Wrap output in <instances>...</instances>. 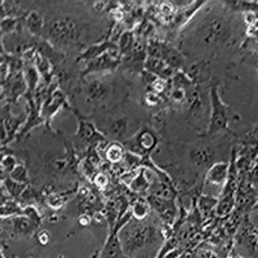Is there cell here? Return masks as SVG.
<instances>
[{
    "mask_svg": "<svg viewBox=\"0 0 258 258\" xmlns=\"http://www.w3.org/2000/svg\"><path fill=\"white\" fill-rule=\"evenodd\" d=\"M121 249L126 257L138 258L140 254L146 257V252L153 246H161L164 236L161 230L154 223H147L145 221L128 222L119 232ZM147 258V257H146Z\"/></svg>",
    "mask_w": 258,
    "mask_h": 258,
    "instance_id": "1",
    "label": "cell"
},
{
    "mask_svg": "<svg viewBox=\"0 0 258 258\" xmlns=\"http://www.w3.org/2000/svg\"><path fill=\"white\" fill-rule=\"evenodd\" d=\"M85 25L74 16H61L52 21L48 26V36L57 45L79 44L84 38Z\"/></svg>",
    "mask_w": 258,
    "mask_h": 258,
    "instance_id": "2",
    "label": "cell"
},
{
    "mask_svg": "<svg viewBox=\"0 0 258 258\" xmlns=\"http://www.w3.org/2000/svg\"><path fill=\"white\" fill-rule=\"evenodd\" d=\"M199 43L204 47H217L230 38V26L225 18L209 16L198 30Z\"/></svg>",
    "mask_w": 258,
    "mask_h": 258,
    "instance_id": "3",
    "label": "cell"
},
{
    "mask_svg": "<svg viewBox=\"0 0 258 258\" xmlns=\"http://www.w3.org/2000/svg\"><path fill=\"white\" fill-rule=\"evenodd\" d=\"M211 120H209L208 128H207L206 135H216L223 129L229 128V114L230 110L226 107L225 103L221 100L220 93H218V84H214L211 87Z\"/></svg>",
    "mask_w": 258,
    "mask_h": 258,
    "instance_id": "4",
    "label": "cell"
},
{
    "mask_svg": "<svg viewBox=\"0 0 258 258\" xmlns=\"http://www.w3.org/2000/svg\"><path fill=\"white\" fill-rule=\"evenodd\" d=\"M129 141L124 142V147L128 150L131 154H135L136 156H142L147 158L149 154L153 153V150L156 149L159 145V137L153 129L144 128L142 131H138L132 138H128Z\"/></svg>",
    "mask_w": 258,
    "mask_h": 258,
    "instance_id": "5",
    "label": "cell"
},
{
    "mask_svg": "<svg viewBox=\"0 0 258 258\" xmlns=\"http://www.w3.org/2000/svg\"><path fill=\"white\" fill-rule=\"evenodd\" d=\"M100 132L112 140H123L128 136L131 120L126 115H111L103 117L100 123Z\"/></svg>",
    "mask_w": 258,
    "mask_h": 258,
    "instance_id": "6",
    "label": "cell"
},
{
    "mask_svg": "<svg viewBox=\"0 0 258 258\" xmlns=\"http://www.w3.org/2000/svg\"><path fill=\"white\" fill-rule=\"evenodd\" d=\"M147 54H149V57L163 59L172 69L181 68V64L183 63V56H182L181 52L174 49L172 45H168L158 40L150 41L149 45H147Z\"/></svg>",
    "mask_w": 258,
    "mask_h": 258,
    "instance_id": "7",
    "label": "cell"
},
{
    "mask_svg": "<svg viewBox=\"0 0 258 258\" xmlns=\"http://www.w3.org/2000/svg\"><path fill=\"white\" fill-rule=\"evenodd\" d=\"M71 110H73V111L75 112V115H77V119H78L77 137L79 138L80 141L85 142V144H97V142L107 141V137L97 129V126L89 120L88 117L82 115L79 111H77V110H74V109Z\"/></svg>",
    "mask_w": 258,
    "mask_h": 258,
    "instance_id": "8",
    "label": "cell"
},
{
    "mask_svg": "<svg viewBox=\"0 0 258 258\" xmlns=\"http://www.w3.org/2000/svg\"><path fill=\"white\" fill-rule=\"evenodd\" d=\"M3 112H6V116L3 115V120H2V144H9L13 141L17 136V132L21 129V125L24 124L25 120H27L26 112L15 116L11 112L9 105H7L3 109Z\"/></svg>",
    "mask_w": 258,
    "mask_h": 258,
    "instance_id": "9",
    "label": "cell"
},
{
    "mask_svg": "<svg viewBox=\"0 0 258 258\" xmlns=\"http://www.w3.org/2000/svg\"><path fill=\"white\" fill-rule=\"evenodd\" d=\"M120 53L119 49L110 50V52L105 53L103 56L98 57L94 61L89 62L87 64V69L82 73V77H85L88 74L93 73H101V71H112L119 66L120 63Z\"/></svg>",
    "mask_w": 258,
    "mask_h": 258,
    "instance_id": "10",
    "label": "cell"
},
{
    "mask_svg": "<svg viewBox=\"0 0 258 258\" xmlns=\"http://www.w3.org/2000/svg\"><path fill=\"white\" fill-rule=\"evenodd\" d=\"M63 106L64 107H70L68 102V97H66L64 92L57 88L49 89L47 100H45V102L43 103V107H41V116H43L44 121L52 120V117Z\"/></svg>",
    "mask_w": 258,
    "mask_h": 258,
    "instance_id": "11",
    "label": "cell"
},
{
    "mask_svg": "<svg viewBox=\"0 0 258 258\" xmlns=\"http://www.w3.org/2000/svg\"><path fill=\"white\" fill-rule=\"evenodd\" d=\"M111 85L102 79L92 80L91 83L85 85L84 88L87 101L96 103V105H100V103H103L109 100V97L111 96Z\"/></svg>",
    "mask_w": 258,
    "mask_h": 258,
    "instance_id": "12",
    "label": "cell"
},
{
    "mask_svg": "<svg viewBox=\"0 0 258 258\" xmlns=\"http://www.w3.org/2000/svg\"><path fill=\"white\" fill-rule=\"evenodd\" d=\"M229 172H230V165L229 163L225 161H217L213 165L208 168L206 174V181L207 183L216 186H223L225 187L226 182L229 179Z\"/></svg>",
    "mask_w": 258,
    "mask_h": 258,
    "instance_id": "13",
    "label": "cell"
},
{
    "mask_svg": "<svg viewBox=\"0 0 258 258\" xmlns=\"http://www.w3.org/2000/svg\"><path fill=\"white\" fill-rule=\"evenodd\" d=\"M145 68L151 75L160 79H164L169 82L173 78V69L170 68L167 62L160 58H154V57H147L145 59Z\"/></svg>",
    "mask_w": 258,
    "mask_h": 258,
    "instance_id": "14",
    "label": "cell"
},
{
    "mask_svg": "<svg viewBox=\"0 0 258 258\" xmlns=\"http://www.w3.org/2000/svg\"><path fill=\"white\" fill-rule=\"evenodd\" d=\"M13 236H31L39 227L38 223L30 220L27 216H16L11 220Z\"/></svg>",
    "mask_w": 258,
    "mask_h": 258,
    "instance_id": "15",
    "label": "cell"
},
{
    "mask_svg": "<svg viewBox=\"0 0 258 258\" xmlns=\"http://www.w3.org/2000/svg\"><path fill=\"white\" fill-rule=\"evenodd\" d=\"M114 49H119V48H117L111 40H105L102 41V43H100V44H93L91 45V47L87 48V49L80 54V57L78 58V62L88 61L89 63V62L94 61V59L98 58V57L103 56L105 53Z\"/></svg>",
    "mask_w": 258,
    "mask_h": 258,
    "instance_id": "16",
    "label": "cell"
},
{
    "mask_svg": "<svg viewBox=\"0 0 258 258\" xmlns=\"http://www.w3.org/2000/svg\"><path fill=\"white\" fill-rule=\"evenodd\" d=\"M190 159L199 167H211L214 164V151L211 147H194L190 151Z\"/></svg>",
    "mask_w": 258,
    "mask_h": 258,
    "instance_id": "17",
    "label": "cell"
},
{
    "mask_svg": "<svg viewBox=\"0 0 258 258\" xmlns=\"http://www.w3.org/2000/svg\"><path fill=\"white\" fill-rule=\"evenodd\" d=\"M25 27L31 35H40L45 27L44 17L38 11H30L25 16Z\"/></svg>",
    "mask_w": 258,
    "mask_h": 258,
    "instance_id": "18",
    "label": "cell"
},
{
    "mask_svg": "<svg viewBox=\"0 0 258 258\" xmlns=\"http://www.w3.org/2000/svg\"><path fill=\"white\" fill-rule=\"evenodd\" d=\"M246 249L249 258L258 257V230L244 231L243 236L239 238V243Z\"/></svg>",
    "mask_w": 258,
    "mask_h": 258,
    "instance_id": "19",
    "label": "cell"
},
{
    "mask_svg": "<svg viewBox=\"0 0 258 258\" xmlns=\"http://www.w3.org/2000/svg\"><path fill=\"white\" fill-rule=\"evenodd\" d=\"M125 147H124V145L119 144V142H110V144L105 147V158L109 163H112V164L121 163V161L125 159Z\"/></svg>",
    "mask_w": 258,
    "mask_h": 258,
    "instance_id": "20",
    "label": "cell"
},
{
    "mask_svg": "<svg viewBox=\"0 0 258 258\" xmlns=\"http://www.w3.org/2000/svg\"><path fill=\"white\" fill-rule=\"evenodd\" d=\"M24 77L27 84L26 96H34L36 89L39 88V80H40V74H39L38 69H36L34 64L25 66Z\"/></svg>",
    "mask_w": 258,
    "mask_h": 258,
    "instance_id": "21",
    "label": "cell"
},
{
    "mask_svg": "<svg viewBox=\"0 0 258 258\" xmlns=\"http://www.w3.org/2000/svg\"><path fill=\"white\" fill-rule=\"evenodd\" d=\"M34 66L38 69L39 74H40L41 77L44 78L45 84L49 83L50 75H52V66H50V61L49 58H47L45 56H43L39 50H36V54L34 57V61H32Z\"/></svg>",
    "mask_w": 258,
    "mask_h": 258,
    "instance_id": "22",
    "label": "cell"
},
{
    "mask_svg": "<svg viewBox=\"0 0 258 258\" xmlns=\"http://www.w3.org/2000/svg\"><path fill=\"white\" fill-rule=\"evenodd\" d=\"M136 47V39L133 31H124L121 32V35L119 36V44H117V48H119V53L120 56H125L128 53L133 52Z\"/></svg>",
    "mask_w": 258,
    "mask_h": 258,
    "instance_id": "23",
    "label": "cell"
},
{
    "mask_svg": "<svg viewBox=\"0 0 258 258\" xmlns=\"http://www.w3.org/2000/svg\"><path fill=\"white\" fill-rule=\"evenodd\" d=\"M133 192H137V194H142L145 191H149L150 190V181L147 179L146 177V169L145 168H141V169L138 170L137 176L135 177L132 182H131V185L128 186Z\"/></svg>",
    "mask_w": 258,
    "mask_h": 258,
    "instance_id": "24",
    "label": "cell"
},
{
    "mask_svg": "<svg viewBox=\"0 0 258 258\" xmlns=\"http://www.w3.org/2000/svg\"><path fill=\"white\" fill-rule=\"evenodd\" d=\"M204 4V2H197V3H192V6H190L188 8L183 9L182 12L177 13L173 18V24L176 25L177 27H181L182 25L187 24L190 18L192 17L194 13L198 12V9Z\"/></svg>",
    "mask_w": 258,
    "mask_h": 258,
    "instance_id": "25",
    "label": "cell"
},
{
    "mask_svg": "<svg viewBox=\"0 0 258 258\" xmlns=\"http://www.w3.org/2000/svg\"><path fill=\"white\" fill-rule=\"evenodd\" d=\"M22 214H24V208L15 199L2 200V217H3V220L12 217V216H22Z\"/></svg>",
    "mask_w": 258,
    "mask_h": 258,
    "instance_id": "26",
    "label": "cell"
},
{
    "mask_svg": "<svg viewBox=\"0 0 258 258\" xmlns=\"http://www.w3.org/2000/svg\"><path fill=\"white\" fill-rule=\"evenodd\" d=\"M131 212H132V216L136 221H145L149 217L151 207H150L147 200H136L132 204Z\"/></svg>",
    "mask_w": 258,
    "mask_h": 258,
    "instance_id": "27",
    "label": "cell"
},
{
    "mask_svg": "<svg viewBox=\"0 0 258 258\" xmlns=\"http://www.w3.org/2000/svg\"><path fill=\"white\" fill-rule=\"evenodd\" d=\"M3 186H6V191L9 194V197L13 198V199H17V198L22 197L24 192L26 191V186L24 183H20V182H16L13 179H11L9 177H7L6 179H3Z\"/></svg>",
    "mask_w": 258,
    "mask_h": 258,
    "instance_id": "28",
    "label": "cell"
},
{
    "mask_svg": "<svg viewBox=\"0 0 258 258\" xmlns=\"http://www.w3.org/2000/svg\"><path fill=\"white\" fill-rule=\"evenodd\" d=\"M234 208V195H226V197H221L218 200V204L216 207V213L220 217H223L226 214H229Z\"/></svg>",
    "mask_w": 258,
    "mask_h": 258,
    "instance_id": "29",
    "label": "cell"
},
{
    "mask_svg": "<svg viewBox=\"0 0 258 258\" xmlns=\"http://www.w3.org/2000/svg\"><path fill=\"white\" fill-rule=\"evenodd\" d=\"M9 178L13 179L16 182H20V183H24V185H27L29 183V170H27L26 165L24 163H20L17 167L15 168L12 173L9 174Z\"/></svg>",
    "mask_w": 258,
    "mask_h": 258,
    "instance_id": "30",
    "label": "cell"
},
{
    "mask_svg": "<svg viewBox=\"0 0 258 258\" xmlns=\"http://www.w3.org/2000/svg\"><path fill=\"white\" fill-rule=\"evenodd\" d=\"M69 195H70V192H62V194L53 192V194H49V195L47 197V204L52 209L57 211V209L62 208V206H63L64 203L68 202Z\"/></svg>",
    "mask_w": 258,
    "mask_h": 258,
    "instance_id": "31",
    "label": "cell"
},
{
    "mask_svg": "<svg viewBox=\"0 0 258 258\" xmlns=\"http://www.w3.org/2000/svg\"><path fill=\"white\" fill-rule=\"evenodd\" d=\"M218 204V199L216 198H211V197H206V195H203L200 197L199 199V206H200V211L203 213H207V212H211L212 209H216Z\"/></svg>",
    "mask_w": 258,
    "mask_h": 258,
    "instance_id": "32",
    "label": "cell"
},
{
    "mask_svg": "<svg viewBox=\"0 0 258 258\" xmlns=\"http://www.w3.org/2000/svg\"><path fill=\"white\" fill-rule=\"evenodd\" d=\"M18 164H20V163H17V159L13 155H3V158H2V170H3V173L6 172L8 176L12 173Z\"/></svg>",
    "mask_w": 258,
    "mask_h": 258,
    "instance_id": "33",
    "label": "cell"
},
{
    "mask_svg": "<svg viewBox=\"0 0 258 258\" xmlns=\"http://www.w3.org/2000/svg\"><path fill=\"white\" fill-rule=\"evenodd\" d=\"M18 20L15 17H4L2 18V32L4 34H12L17 30Z\"/></svg>",
    "mask_w": 258,
    "mask_h": 258,
    "instance_id": "34",
    "label": "cell"
},
{
    "mask_svg": "<svg viewBox=\"0 0 258 258\" xmlns=\"http://www.w3.org/2000/svg\"><path fill=\"white\" fill-rule=\"evenodd\" d=\"M169 97L172 98V101H174V102L183 103L187 100V91L181 88H173L172 92L169 93Z\"/></svg>",
    "mask_w": 258,
    "mask_h": 258,
    "instance_id": "35",
    "label": "cell"
},
{
    "mask_svg": "<svg viewBox=\"0 0 258 258\" xmlns=\"http://www.w3.org/2000/svg\"><path fill=\"white\" fill-rule=\"evenodd\" d=\"M92 181H93L94 186H96L98 190L103 191L107 186H109V178H107V176H106L103 172H98Z\"/></svg>",
    "mask_w": 258,
    "mask_h": 258,
    "instance_id": "36",
    "label": "cell"
},
{
    "mask_svg": "<svg viewBox=\"0 0 258 258\" xmlns=\"http://www.w3.org/2000/svg\"><path fill=\"white\" fill-rule=\"evenodd\" d=\"M150 87H151L153 92L160 94V93H163V92H165V89L168 88V80L160 79V78H156L154 82L150 83Z\"/></svg>",
    "mask_w": 258,
    "mask_h": 258,
    "instance_id": "37",
    "label": "cell"
},
{
    "mask_svg": "<svg viewBox=\"0 0 258 258\" xmlns=\"http://www.w3.org/2000/svg\"><path fill=\"white\" fill-rule=\"evenodd\" d=\"M145 102H146L147 106H150V107H155V106H158L159 103L161 102L160 100V94L155 93V92H149V93H146V96H145Z\"/></svg>",
    "mask_w": 258,
    "mask_h": 258,
    "instance_id": "38",
    "label": "cell"
},
{
    "mask_svg": "<svg viewBox=\"0 0 258 258\" xmlns=\"http://www.w3.org/2000/svg\"><path fill=\"white\" fill-rule=\"evenodd\" d=\"M36 238H38V241H39V244H40V245L45 246V245H48V244H49L50 234H49V231H45V230H44V231L39 232Z\"/></svg>",
    "mask_w": 258,
    "mask_h": 258,
    "instance_id": "39",
    "label": "cell"
},
{
    "mask_svg": "<svg viewBox=\"0 0 258 258\" xmlns=\"http://www.w3.org/2000/svg\"><path fill=\"white\" fill-rule=\"evenodd\" d=\"M195 258H220V255L212 249H203L195 255Z\"/></svg>",
    "mask_w": 258,
    "mask_h": 258,
    "instance_id": "40",
    "label": "cell"
},
{
    "mask_svg": "<svg viewBox=\"0 0 258 258\" xmlns=\"http://www.w3.org/2000/svg\"><path fill=\"white\" fill-rule=\"evenodd\" d=\"M160 13L163 16H172L173 15V6H172V4H169V3H167V4H163V6L160 7Z\"/></svg>",
    "mask_w": 258,
    "mask_h": 258,
    "instance_id": "41",
    "label": "cell"
},
{
    "mask_svg": "<svg viewBox=\"0 0 258 258\" xmlns=\"http://www.w3.org/2000/svg\"><path fill=\"white\" fill-rule=\"evenodd\" d=\"M79 223L82 226H88L91 223V217H89L88 214H82L79 217Z\"/></svg>",
    "mask_w": 258,
    "mask_h": 258,
    "instance_id": "42",
    "label": "cell"
},
{
    "mask_svg": "<svg viewBox=\"0 0 258 258\" xmlns=\"http://www.w3.org/2000/svg\"><path fill=\"white\" fill-rule=\"evenodd\" d=\"M229 258H244V257H241V255H239V254H232V255H230Z\"/></svg>",
    "mask_w": 258,
    "mask_h": 258,
    "instance_id": "43",
    "label": "cell"
},
{
    "mask_svg": "<svg viewBox=\"0 0 258 258\" xmlns=\"http://www.w3.org/2000/svg\"><path fill=\"white\" fill-rule=\"evenodd\" d=\"M120 258H132V257H126V255L125 254H123V255H121V257Z\"/></svg>",
    "mask_w": 258,
    "mask_h": 258,
    "instance_id": "44",
    "label": "cell"
}]
</instances>
